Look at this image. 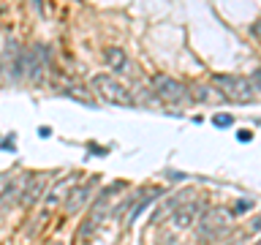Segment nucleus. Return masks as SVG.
I'll use <instances>...</instances> for the list:
<instances>
[{
    "label": "nucleus",
    "mask_w": 261,
    "mask_h": 245,
    "mask_svg": "<svg viewBox=\"0 0 261 245\" xmlns=\"http://www.w3.org/2000/svg\"><path fill=\"white\" fill-rule=\"evenodd\" d=\"M47 188H49V175H44V172L30 175L28 183H25V188H22V193H19V202H22L25 207H30V204H35L47 193Z\"/></svg>",
    "instance_id": "5"
},
{
    "label": "nucleus",
    "mask_w": 261,
    "mask_h": 245,
    "mask_svg": "<svg viewBox=\"0 0 261 245\" xmlns=\"http://www.w3.org/2000/svg\"><path fill=\"white\" fill-rule=\"evenodd\" d=\"M104 58H106V65H109L112 71H117V74H134V65H131L128 55L122 52L120 47H109L104 52Z\"/></svg>",
    "instance_id": "9"
},
{
    "label": "nucleus",
    "mask_w": 261,
    "mask_h": 245,
    "mask_svg": "<svg viewBox=\"0 0 261 245\" xmlns=\"http://www.w3.org/2000/svg\"><path fill=\"white\" fill-rule=\"evenodd\" d=\"M150 88H152V93H155L163 104H185V98H188L185 85L177 82V79H172V76H163V74L161 76H152Z\"/></svg>",
    "instance_id": "4"
},
{
    "label": "nucleus",
    "mask_w": 261,
    "mask_h": 245,
    "mask_svg": "<svg viewBox=\"0 0 261 245\" xmlns=\"http://www.w3.org/2000/svg\"><path fill=\"white\" fill-rule=\"evenodd\" d=\"M196 218H199V204L196 202H188V204H182V207H177V210L172 213V223L177 229H191L193 223H196Z\"/></svg>",
    "instance_id": "8"
},
{
    "label": "nucleus",
    "mask_w": 261,
    "mask_h": 245,
    "mask_svg": "<svg viewBox=\"0 0 261 245\" xmlns=\"http://www.w3.org/2000/svg\"><path fill=\"white\" fill-rule=\"evenodd\" d=\"M226 226H229V213L226 210L199 213V240H204V243L221 240V234H226Z\"/></svg>",
    "instance_id": "3"
},
{
    "label": "nucleus",
    "mask_w": 261,
    "mask_h": 245,
    "mask_svg": "<svg viewBox=\"0 0 261 245\" xmlns=\"http://www.w3.org/2000/svg\"><path fill=\"white\" fill-rule=\"evenodd\" d=\"M47 47H41V44H35L33 49H30V55H25V63H28V76L35 82V85H41V79H44V71H47Z\"/></svg>",
    "instance_id": "6"
},
{
    "label": "nucleus",
    "mask_w": 261,
    "mask_h": 245,
    "mask_svg": "<svg viewBox=\"0 0 261 245\" xmlns=\"http://www.w3.org/2000/svg\"><path fill=\"white\" fill-rule=\"evenodd\" d=\"M65 95H71V98H79L82 104H87V106H95V104H93V95H90V90L79 88V85H68V88H65Z\"/></svg>",
    "instance_id": "11"
},
{
    "label": "nucleus",
    "mask_w": 261,
    "mask_h": 245,
    "mask_svg": "<svg viewBox=\"0 0 261 245\" xmlns=\"http://www.w3.org/2000/svg\"><path fill=\"white\" fill-rule=\"evenodd\" d=\"M212 88L221 90L223 98L234 101V104H250L256 95L253 85L242 76H232V74H215L212 76Z\"/></svg>",
    "instance_id": "1"
},
{
    "label": "nucleus",
    "mask_w": 261,
    "mask_h": 245,
    "mask_svg": "<svg viewBox=\"0 0 261 245\" xmlns=\"http://www.w3.org/2000/svg\"><path fill=\"white\" fill-rule=\"evenodd\" d=\"M93 199V185H76V188H68V193L63 196V210L68 215L79 213L82 207H87V202Z\"/></svg>",
    "instance_id": "7"
},
{
    "label": "nucleus",
    "mask_w": 261,
    "mask_h": 245,
    "mask_svg": "<svg viewBox=\"0 0 261 245\" xmlns=\"http://www.w3.org/2000/svg\"><path fill=\"white\" fill-rule=\"evenodd\" d=\"M250 136H253L250 131H242V134H239V139H242V142H250Z\"/></svg>",
    "instance_id": "13"
},
{
    "label": "nucleus",
    "mask_w": 261,
    "mask_h": 245,
    "mask_svg": "<svg viewBox=\"0 0 261 245\" xmlns=\"http://www.w3.org/2000/svg\"><path fill=\"white\" fill-rule=\"evenodd\" d=\"M68 188H71V180H60L58 185L52 188V193H47V207H55V204L63 202V196L68 193Z\"/></svg>",
    "instance_id": "10"
},
{
    "label": "nucleus",
    "mask_w": 261,
    "mask_h": 245,
    "mask_svg": "<svg viewBox=\"0 0 261 245\" xmlns=\"http://www.w3.org/2000/svg\"><path fill=\"white\" fill-rule=\"evenodd\" d=\"M6 183H8V175H0V191L6 188Z\"/></svg>",
    "instance_id": "14"
},
{
    "label": "nucleus",
    "mask_w": 261,
    "mask_h": 245,
    "mask_svg": "<svg viewBox=\"0 0 261 245\" xmlns=\"http://www.w3.org/2000/svg\"><path fill=\"white\" fill-rule=\"evenodd\" d=\"M93 88H95V93H98L104 101H109V104H117V106H134V95L128 93V90L120 85V82L115 79V76H106V74L93 76Z\"/></svg>",
    "instance_id": "2"
},
{
    "label": "nucleus",
    "mask_w": 261,
    "mask_h": 245,
    "mask_svg": "<svg viewBox=\"0 0 261 245\" xmlns=\"http://www.w3.org/2000/svg\"><path fill=\"white\" fill-rule=\"evenodd\" d=\"M212 122L218 125V128H229V125L234 122V117H232V115H215V117H212Z\"/></svg>",
    "instance_id": "12"
}]
</instances>
